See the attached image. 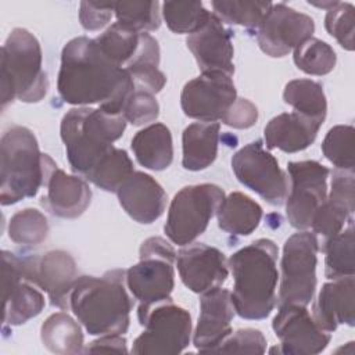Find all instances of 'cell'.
<instances>
[{"instance_id": "obj_9", "label": "cell", "mask_w": 355, "mask_h": 355, "mask_svg": "<svg viewBox=\"0 0 355 355\" xmlns=\"http://www.w3.org/2000/svg\"><path fill=\"white\" fill-rule=\"evenodd\" d=\"M319 243L315 233L301 230L290 236L283 245L280 262V287L277 305L306 306L316 290V263Z\"/></svg>"}, {"instance_id": "obj_33", "label": "cell", "mask_w": 355, "mask_h": 355, "mask_svg": "<svg viewBox=\"0 0 355 355\" xmlns=\"http://www.w3.org/2000/svg\"><path fill=\"white\" fill-rule=\"evenodd\" d=\"M140 33L128 26H123L118 22L108 26L103 33L94 37L96 43L101 49V51L116 65L125 68L129 60L135 55L139 42Z\"/></svg>"}, {"instance_id": "obj_25", "label": "cell", "mask_w": 355, "mask_h": 355, "mask_svg": "<svg viewBox=\"0 0 355 355\" xmlns=\"http://www.w3.org/2000/svg\"><path fill=\"white\" fill-rule=\"evenodd\" d=\"M219 122L190 123L182 135V165L187 171H202L208 168L218 155Z\"/></svg>"}, {"instance_id": "obj_34", "label": "cell", "mask_w": 355, "mask_h": 355, "mask_svg": "<svg viewBox=\"0 0 355 355\" xmlns=\"http://www.w3.org/2000/svg\"><path fill=\"white\" fill-rule=\"evenodd\" d=\"M293 51L294 64L308 75H326L334 69L337 62L333 47L318 37H308Z\"/></svg>"}, {"instance_id": "obj_32", "label": "cell", "mask_w": 355, "mask_h": 355, "mask_svg": "<svg viewBox=\"0 0 355 355\" xmlns=\"http://www.w3.org/2000/svg\"><path fill=\"white\" fill-rule=\"evenodd\" d=\"M133 162L128 153L122 148L112 147L86 175L90 180L104 191L116 193L118 187L133 173Z\"/></svg>"}, {"instance_id": "obj_28", "label": "cell", "mask_w": 355, "mask_h": 355, "mask_svg": "<svg viewBox=\"0 0 355 355\" xmlns=\"http://www.w3.org/2000/svg\"><path fill=\"white\" fill-rule=\"evenodd\" d=\"M218 226L233 236H248L262 219L261 205L244 193L233 191L225 196L218 211Z\"/></svg>"}, {"instance_id": "obj_20", "label": "cell", "mask_w": 355, "mask_h": 355, "mask_svg": "<svg viewBox=\"0 0 355 355\" xmlns=\"http://www.w3.org/2000/svg\"><path fill=\"white\" fill-rule=\"evenodd\" d=\"M186 44L201 72H222L230 76L234 73L232 32L214 12L204 26L187 36Z\"/></svg>"}, {"instance_id": "obj_23", "label": "cell", "mask_w": 355, "mask_h": 355, "mask_svg": "<svg viewBox=\"0 0 355 355\" xmlns=\"http://www.w3.org/2000/svg\"><path fill=\"white\" fill-rule=\"evenodd\" d=\"M312 319L324 331H334L338 324H355V279L354 276L324 283L312 305Z\"/></svg>"}, {"instance_id": "obj_13", "label": "cell", "mask_w": 355, "mask_h": 355, "mask_svg": "<svg viewBox=\"0 0 355 355\" xmlns=\"http://www.w3.org/2000/svg\"><path fill=\"white\" fill-rule=\"evenodd\" d=\"M237 92L230 75L201 72L189 80L180 94V105L186 116L200 122H218L236 101Z\"/></svg>"}, {"instance_id": "obj_15", "label": "cell", "mask_w": 355, "mask_h": 355, "mask_svg": "<svg viewBox=\"0 0 355 355\" xmlns=\"http://www.w3.org/2000/svg\"><path fill=\"white\" fill-rule=\"evenodd\" d=\"M315 32L313 19L283 3L270 6L257 28L259 49L269 57L287 55Z\"/></svg>"}, {"instance_id": "obj_2", "label": "cell", "mask_w": 355, "mask_h": 355, "mask_svg": "<svg viewBox=\"0 0 355 355\" xmlns=\"http://www.w3.org/2000/svg\"><path fill=\"white\" fill-rule=\"evenodd\" d=\"M277 255L275 241L258 239L236 251L227 261L234 286L230 293L234 312L248 320L270 315L277 302Z\"/></svg>"}, {"instance_id": "obj_43", "label": "cell", "mask_w": 355, "mask_h": 355, "mask_svg": "<svg viewBox=\"0 0 355 355\" xmlns=\"http://www.w3.org/2000/svg\"><path fill=\"white\" fill-rule=\"evenodd\" d=\"M351 219H352L351 212H348L340 205L333 204L326 198L324 202L315 212L311 227L313 233L322 234L324 237H330L340 233Z\"/></svg>"}, {"instance_id": "obj_27", "label": "cell", "mask_w": 355, "mask_h": 355, "mask_svg": "<svg viewBox=\"0 0 355 355\" xmlns=\"http://www.w3.org/2000/svg\"><path fill=\"white\" fill-rule=\"evenodd\" d=\"M158 65H159L158 42L150 33L141 32L139 47L123 69L133 79L136 89H141L155 94L161 92L166 83V78L158 69Z\"/></svg>"}, {"instance_id": "obj_11", "label": "cell", "mask_w": 355, "mask_h": 355, "mask_svg": "<svg viewBox=\"0 0 355 355\" xmlns=\"http://www.w3.org/2000/svg\"><path fill=\"white\" fill-rule=\"evenodd\" d=\"M290 186L286 196V215L298 230L311 227L312 218L327 197L329 168L318 161H293L287 165Z\"/></svg>"}, {"instance_id": "obj_10", "label": "cell", "mask_w": 355, "mask_h": 355, "mask_svg": "<svg viewBox=\"0 0 355 355\" xmlns=\"http://www.w3.org/2000/svg\"><path fill=\"white\" fill-rule=\"evenodd\" d=\"M139 322L144 331L133 341L132 354L175 355L190 344V313L172 300L154 305Z\"/></svg>"}, {"instance_id": "obj_44", "label": "cell", "mask_w": 355, "mask_h": 355, "mask_svg": "<svg viewBox=\"0 0 355 355\" xmlns=\"http://www.w3.org/2000/svg\"><path fill=\"white\" fill-rule=\"evenodd\" d=\"M258 121V108L254 103L247 98L237 97L236 101L226 111L222 123L234 129H248L254 126Z\"/></svg>"}, {"instance_id": "obj_41", "label": "cell", "mask_w": 355, "mask_h": 355, "mask_svg": "<svg viewBox=\"0 0 355 355\" xmlns=\"http://www.w3.org/2000/svg\"><path fill=\"white\" fill-rule=\"evenodd\" d=\"M122 115L126 122L135 126L146 125L158 118L159 104L153 93L135 89L122 107Z\"/></svg>"}, {"instance_id": "obj_35", "label": "cell", "mask_w": 355, "mask_h": 355, "mask_svg": "<svg viewBox=\"0 0 355 355\" xmlns=\"http://www.w3.org/2000/svg\"><path fill=\"white\" fill-rule=\"evenodd\" d=\"M161 12L172 32L189 35L204 26L211 15L201 1H165Z\"/></svg>"}, {"instance_id": "obj_8", "label": "cell", "mask_w": 355, "mask_h": 355, "mask_svg": "<svg viewBox=\"0 0 355 355\" xmlns=\"http://www.w3.org/2000/svg\"><path fill=\"white\" fill-rule=\"evenodd\" d=\"M223 198V189L211 183L191 184L180 189L168 209L164 226L166 237L173 244L182 247L191 244L205 232Z\"/></svg>"}, {"instance_id": "obj_31", "label": "cell", "mask_w": 355, "mask_h": 355, "mask_svg": "<svg viewBox=\"0 0 355 355\" xmlns=\"http://www.w3.org/2000/svg\"><path fill=\"white\" fill-rule=\"evenodd\" d=\"M283 100L295 112L324 122L327 101L320 83L311 79L290 80L284 87Z\"/></svg>"}, {"instance_id": "obj_7", "label": "cell", "mask_w": 355, "mask_h": 355, "mask_svg": "<svg viewBox=\"0 0 355 355\" xmlns=\"http://www.w3.org/2000/svg\"><path fill=\"white\" fill-rule=\"evenodd\" d=\"M139 262L125 273L126 287L139 301V320L157 304L172 300L175 286L173 263L176 252L162 237H150L143 241Z\"/></svg>"}, {"instance_id": "obj_29", "label": "cell", "mask_w": 355, "mask_h": 355, "mask_svg": "<svg viewBox=\"0 0 355 355\" xmlns=\"http://www.w3.org/2000/svg\"><path fill=\"white\" fill-rule=\"evenodd\" d=\"M40 338L43 345L53 354L72 355L83 352L82 327L65 312H55L43 322Z\"/></svg>"}, {"instance_id": "obj_18", "label": "cell", "mask_w": 355, "mask_h": 355, "mask_svg": "<svg viewBox=\"0 0 355 355\" xmlns=\"http://www.w3.org/2000/svg\"><path fill=\"white\" fill-rule=\"evenodd\" d=\"M46 194L40 204L54 216L64 219L79 218L90 205L92 190L87 182L78 175H68L57 166L50 155L46 154L44 162Z\"/></svg>"}, {"instance_id": "obj_42", "label": "cell", "mask_w": 355, "mask_h": 355, "mask_svg": "<svg viewBox=\"0 0 355 355\" xmlns=\"http://www.w3.org/2000/svg\"><path fill=\"white\" fill-rule=\"evenodd\" d=\"M266 349V338L257 329H239L232 331L211 352L218 354H263Z\"/></svg>"}, {"instance_id": "obj_36", "label": "cell", "mask_w": 355, "mask_h": 355, "mask_svg": "<svg viewBox=\"0 0 355 355\" xmlns=\"http://www.w3.org/2000/svg\"><path fill=\"white\" fill-rule=\"evenodd\" d=\"M112 8L116 22L133 31L148 32L161 25L158 1H115Z\"/></svg>"}, {"instance_id": "obj_37", "label": "cell", "mask_w": 355, "mask_h": 355, "mask_svg": "<svg viewBox=\"0 0 355 355\" xmlns=\"http://www.w3.org/2000/svg\"><path fill=\"white\" fill-rule=\"evenodd\" d=\"M49 234L46 216L35 208H25L15 212L8 222V237L17 244L37 245Z\"/></svg>"}, {"instance_id": "obj_21", "label": "cell", "mask_w": 355, "mask_h": 355, "mask_svg": "<svg viewBox=\"0 0 355 355\" xmlns=\"http://www.w3.org/2000/svg\"><path fill=\"white\" fill-rule=\"evenodd\" d=\"M234 316L230 291L226 288H212L200 297V315L193 334L194 347L204 354H209L230 333V322Z\"/></svg>"}, {"instance_id": "obj_22", "label": "cell", "mask_w": 355, "mask_h": 355, "mask_svg": "<svg viewBox=\"0 0 355 355\" xmlns=\"http://www.w3.org/2000/svg\"><path fill=\"white\" fill-rule=\"evenodd\" d=\"M121 207L136 222L150 225L165 211L166 193L148 173L133 172L116 190Z\"/></svg>"}, {"instance_id": "obj_3", "label": "cell", "mask_w": 355, "mask_h": 355, "mask_svg": "<svg viewBox=\"0 0 355 355\" xmlns=\"http://www.w3.org/2000/svg\"><path fill=\"white\" fill-rule=\"evenodd\" d=\"M123 269L103 276H79L69 295V309L92 336L123 334L129 329L132 300Z\"/></svg>"}, {"instance_id": "obj_30", "label": "cell", "mask_w": 355, "mask_h": 355, "mask_svg": "<svg viewBox=\"0 0 355 355\" xmlns=\"http://www.w3.org/2000/svg\"><path fill=\"white\" fill-rule=\"evenodd\" d=\"M324 251V275L334 280L340 277L354 276V223L348 222V227L340 233L326 239L323 244Z\"/></svg>"}, {"instance_id": "obj_39", "label": "cell", "mask_w": 355, "mask_h": 355, "mask_svg": "<svg viewBox=\"0 0 355 355\" xmlns=\"http://www.w3.org/2000/svg\"><path fill=\"white\" fill-rule=\"evenodd\" d=\"M322 153L337 169L354 172V126L331 128L323 139Z\"/></svg>"}, {"instance_id": "obj_14", "label": "cell", "mask_w": 355, "mask_h": 355, "mask_svg": "<svg viewBox=\"0 0 355 355\" xmlns=\"http://www.w3.org/2000/svg\"><path fill=\"white\" fill-rule=\"evenodd\" d=\"M22 276L44 291L53 306L69 309V295L78 280L73 257L62 250L22 258Z\"/></svg>"}, {"instance_id": "obj_6", "label": "cell", "mask_w": 355, "mask_h": 355, "mask_svg": "<svg viewBox=\"0 0 355 355\" xmlns=\"http://www.w3.org/2000/svg\"><path fill=\"white\" fill-rule=\"evenodd\" d=\"M46 154L33 132L25 126L7 128L0 140V202L11 205L35 197L44 183Z\"/></svg>"}, {"instance_id": "obj_5", "label": "cell", "mask_w": 355, "mask_h": 355, "mask_svg": "<svg viewBox=\"0 0 355 355\" xmlns=\"http://www.w3.org/2000/svg\"><path fill=\"white\" fill-rule=\"evenodd\" d=\"M0 89L3 110L14 100L37 103L47 94L40 43L24 28H14L1 46Z\"/></svg>"}, {"instance_id": "obj_45", "label": "cell", "mask_w": 355, "mask_h": 355, "mask_svg": "<svg viewBox=\"0 0 355 355\" xmlns=\"http://www.w3.org/2000/svg\"><path fill=\"white\" fill-rule=\"evenodd\" d=\"M114 15L112 3L82 1L79 6V21L86 31H98L104 28Z\"/></svg>"}, {"instance_id": "obj_38", "label": "cell", "mask_w": 355, "mask_h": 355, "mask_svg": "<svg viewBox=\"0 0 355 355\" xmlns=\"http://www.w3.org/2000/svg\"><path fill=\"white\" fill-rule=\"evenodd\" d=\"M270 6V1H212L214 14L222 22L248 29L259 26Z\"/></svg>"}, {"instance_id": "obj_12", "label": "cell", "mask_w": 355, "mask_h": 355, "mask_svg": "<svg viewBox=\"0 0 355 355\" xmlns=\"http://www.w3.org/2000/svg\"><path fill=\"white\" fill-rule=\"evenodd\" d=\"M232 169L237 180L272 205L284 202L288 180L277 159L263 148L259 140L241 147L232 157Z\"/></svg>"}, {"instance_id": "obj_40", "label": "cell", "mask_w": 355, "mask_h": 355, "mask_svg": "<svg viewBox=\"0 0 355 355\" xmlns=\"http://www.w3.org/2000/svg\"><path fill=\"white\" fill-rule=\"evenodd\" d=\"M324 28L343 49L354 50L355 8L351 3L337 1L336 6L329 8L324 17Z\"/></svg>"}, {"instance_id": "obj_24", "label": "cell", "mask_w": 355, "mask_h": 355, "mask_svg": "<svg viewBox=\"0 0 355 355\" xmlns=\"http://www.w3.org/2000/svg\"><path fill=\"white\" fill-rule=\"evenodd\" d=\"M323 121L300 112H284L272 118L263 129L268 148H279L284 153H298L309 147Z\"/></svg>"}, {"instance_id": "obj_19", "label": "cell", "mask_w": 355, "mask_h": 355, "mask_svg": "<svg viewBox=\"0 0 355 355\" xmlns=\"http://www.w3.org/2000/svg\"><path fill=\"white\" fill-rule=\"evenodd\" d=\"M175 263L183 284L197 294L220 287L229 276L225 254L204 243L183 245L176 254Z\"/></svg>"}, {"instance_id": "obj_26", "label": "cell", "mask_w": 355, "mask_h": 355, "mask_svg": "<svg viewBox=\"0 0 355 355\" xmlns=\"http://www.w3.org/2000/svg\"><path fill=\"white\" fill-rule=\"evenodd\" d=\"M137 162L151 171L166 169L173 159V141L168 126L151 123L139 130L130 143Z\"/></svg>"}, {"instance_id": "obj_46", "label": "cell", "mask_w": 355, "mask_h": 355, "mask_svg": "<svg viewBox=\"0 0 355 355\" xmlns=\"http://www.w3.org/2000/svg\"><path fill=\"white\" fill-rule=\"evenodd\" d=\"M83 352H128L126 348V338L122 337V334H107L100 336V338L92 341L86 348H83Z\"/></svg>"}, {"instance_id": "obj_17", "label": "cell", "mask_w": 355, "mask_h": 355, "mask_svg": "<svg viewBox=\"0 0 355 355\" xmlns=\"http://www.w3.org/2000/svg\"><path fill=\"white\" fill-rule=\"evenodd\" d=\"M3 275V322L19 326L37 316L46 300L43 291L22 276V259L10 251L1 252Z\"/></svg>"}, {"instance_id": "obj_4", "label": "cell", "mask_w": 355, "mask_h": 355, "mask_svg": "<svg viewBox=\"0 0 355 355\" xmlns=\"http://www.w3.org/2000/svg\"><path fill=\"white\" fill-rule=\"evenodd\" d=\"M122 114L101 108L76 107L61 121L60 133L71 169L85 176L112 147L126 129Z\"/></svg>"}, {"instance_id": "obj_1", "label": "cell", "mask_w": 355, "mask_h": 355, "mask_svg": "<svg viewBox=\"0 0 355 355\" xmlns=\"http://www.w3.org/2000/svg\"><path fill=\"white\" fill-rule=\"evenodd\" d=\"M136 89L130 75L111 61L94 39L79 36L69 40L61 53L57 79L60 97L72 105L122 114V107Z\"/></svg>"}, {"instance_id": "obj_16", "label": "cell", "mask_w": 355, "mask_h": 355, "mask_svg": "<svg viewBox=\"0 0 355 355\" xmlns=\"http://www.w3.org/2000/svg\"><path fill=\"white\" fill-rule=\"evenodd\" d=\"M272 329L280 340L276 351L288 355L319 354L326 349L331 338L330 333L315 323L306 306L297 304L280 305Z\"/></svg>"}]
</instances>
